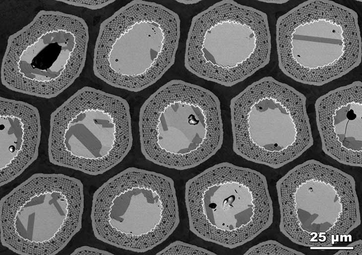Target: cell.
<instances>
[{
	"label": "cell",
	"instance_id": "obj_1",
	"mask_svg": "<svg viewBox=\"0 0 362 255\" xmlns=\"http://www.w3.org/2000/svg\"><path fill=\"white\" fill-rule=\"evenodd\" d=\"M180 36L176 12L155 2L131 1L101 23L94 74L115 88L142 91L173 65Z\"/></svg>",
	"mask_w": 362,
	"mask_h": 255
},
{
	"label": "cell",
	"instance_id": "obj_2",
	"mask_svg": "<svg viewBox=\"0 0 362 255\" xmlns=\"http://www.w3.org/2000/svg\"><path fill=\"white\" fill-rule=\"evenodd\" d=\"M138 124L144 156L170 169L198 166L214 155L223 142L218 98L182 80L167 82L146 100Z\"/></svg>",
	"mask_w": 362,
	"mask_h": 255
},
{
	"label": "cell",
	"instance_id": "obj_3",
	"mask_svg": "<svg viewBox=\"0 0 362 255\" xmlns=\"http://www.w3.org/2000/svg\"><path fill=\"white\" fill-rule=\"evenodd\" d=\"M276 43L280 70L303 84H327L362 61L357 13L334 1L306 0L279 16Z\"/></svg>",
	"mask_w": 362,
	"mask_h": 255
},
{
	"label": "cell",
	"instance_id": "obj_4",
	"mask_svg": "<svg viewBox=\"0 0 362 255\" xmlns=\"http://www.w3.org/2000/svg\"><path fill=\"white\" fill-rule=\"evenodd\" d=\"M89 40L82 18L42 10L9 37L1 64V83L14 92L55 98L81 73Z\"/></svg>",
	"mask_w": 362,
	"mask_h": 255
},
{
	"label": "cell",
	"instance_id": "obj_5",
	"mask_svg": "<svg viewBox=\"0 0 362 255\" xmlns=\"http://www.w3.org/2000/svg\"><path fill=\"white\" fill-rule=\"evenodd\" d=\"M91 220L99 240L134 252L150 251L179 225L174 181L156 172L128 167L95 191Z\"/></svg>",
	"mask_w": 362,
	"mask_h": 255
},
{
	"label": "cell",
	"instance_id": "obj_6",
	"mask_svg": "<svg viewBox=\"0 0 362 255\" xmlns=\"http://www.w3.org/2000/svg\"><path fill=\"white\" fill-rule=\"evenodd\" d=\"M184 198L190 231L229 249L251 241L273 222L265 177L232 163L216 164L189 179Z\"/></svg>",
	"mask_w": 362,
	"mask_h": 255
},
{
	"label": "cell",
	"instance_id": "obj_7",
	"mask_svg": "<svg viewBox=\"0 0 362 255\" xmlns=\"http://www.w3.org/2000/svg\"><path fill=\"white\" fill-rule=\"evenodd\" d=\"M133 142L130 108L123 98L80 88L50 115V161L90 175L120 163Z\"/></svg>",
	"mask_w": 362,
	"mask_h": 255
},
{
	"label": "cell",
	"instance_id": "obj_8",
	"mask_svg": "<svg viewBox=\"0 0 362 255\" xmlns=\"http://www.w3.org/2000/svg\"><path fill=\"white\" fill-rule=\"evenodd\" d=\"M281 232L306 247H331L361 224L354 178L315 159L297 165L276 185Z\"/></svg>",
	"mask_w": 362,
	"mask_h": 255
},
{
	"label": "cell",
	"instance_id": "obj_9",
	"mask_svg": "<svg viewBox=\"0 0 362 255\" xmlns=\"http://www.w3.org/2000/svg\"><path fill=\"white\" fill-rule=\"evenodd\" d=\"M271 51L267 14L234 0H223L192 18L184 63L196 76L229 87L267 65Z\"/></svg>",
	"mask_w": 362,
	"mask_h": 255
},
{
	"label": "cell",
	"instance_id": "obj_10",
	"mask_svg": "<svg viewBox=\"0 0 362 255\" xmlns=\"http://www.w3.org/2000/svg\"><path fill=\"white\" fill-rule=\"evenodd\" d=\"M305 96L271 76L247 86L230 102L234 152L251 162L278 168L313 145Z\"/></svg>",
	"mask_w": 362,
	"mask_h": 255
},
{
	"label": "cell",
	"instance_id": "obj_11",
	"mask_svg": "<svg viewBox=\"0 0 362 255\" xmlns=\"http://www.w3.org/2000/svg\"><path fill=\"white\" fill-rule=\"evenodd\" d=\"M84 207L79 179L34 174L0 200L1 243L19 255H56L81 229Z\"/></svg>",
	"mask_w": 362,
	"mask_h": 255
},
{
	"label": "cell",
	"instance_id": "obj_12",
	"mask_svg": "<svg viewBox=\"0 0 362 255\" xmlns=\"http://www.w3.org/2000/svg\"><path fill=\"white\" fill-rule=\"evenodd\" d=\"M322 149L347 165L362 166V83L356 81L319 97L315 105Z\"/></svg>",
	"mask_w": 362,
	"mask_h": 255
},
{
	"label": "cell",
	"instance_id": "obj_13",
	"mask_svg": "<svg viewBox=\"0 0 362 255\" xmlns=\"http://www.w3.org/2000/svg\"><path fill=\"white\" fill-rule=\"evenodd\" d=\"M41 126L38 109L0 97V186L20 175L37 158Z\"/></svg>",
	"mask_w": 362,
	"mask_h": 255
},
{
	"label": "cell",
	"instance_id": "obj_14",
	"mask_svg": "<svg viewBox=\"0 0 362 255\" xmlns=\"http://www.w3.org/2000/svg\"><path fill=\"white\" fill-rule=\"evenodd\" d=\"M244 255H302L304 254L272 240L259 243L249 248Z\"/></svg>",
	"mask_w": 362,
	"mask_h": 255
},
{
	"label": "cell",
	"instance_id": "obj_15",
	"mask_svg": "<svg viewBox=\"0 0 362 255\" xmlns=\"http://www.w3.org/2000/svg\"><path fill=\"white\" fill-rule=\"evenodd\" d=\"M157 255H216L207 249L181 241H176L158 252Z\"/></svg>",
	"mask_w": 362,
	"mask_h": 255
},
{
	"label": "cell",
	"instance_id": "obj_16",
	"mask_svg": "<svg viewBox=\"0 0 362 255\" xmlns=\"http://www.w3.org/2000/svg\"><path fill=\"white\" fill-rule=\"evenodd\" d=\"M63 2L65 4L77 7H80L88 8L91 10H97L103 8L113 2L116 0H57Z\"/></svg>",
	"mask_w": 362,
	"mask_h": 255
},
{
	"label": "cell",
	"instance_id": "obj_17",
	"mask_svg": "<svg viewBox=\"0 0 362 255\" xmlns=\"http://www.w3.org/2000/svg\"><path fill=\"white\" fill-rule=\"evenodd\" d=\"M335 255H362V241L358 240L342 247L335 252Z\"/></svg>",
	"mask_w": 362,
	"mask_h": 255
},
{
	"label": "cell",
	"instance_id": "obj_18",
	"mask_svg": "<svg viewBox=\"0 0 362 255\" xmlns=\"http://www.w3.org/2000/svg\"><path fill=\"white\" fill-rule=\"evenodd\" d=\"M71 255H113L107 251L101 250L95 247L83 246L75 249Z\"/></svg>",
	"mask_w": 362,
	"mask_h": 255
},
{
	"label": "cell",
	"instance_id": "obj_19",
	"mask_svg": "<svg viewBox=\"0 0 362 255\" xmlns=\"http://www.w3.org/2000/svg\"><path fill=\"white\" fill-rule=\"evenodd\" d=\"M261 2L268 3H274V4H283L288 2L289 0H258Z\"/></svg>",
	"mask_w": 362,
	"mask_h": 255
},
{
	"label": "cell",
	"instance_id": "obj_20",
	"mask_svg": "<svg viewBox=\"0 0 362 255\" xmlns=\"http://www.w3.org/2000/svg\"><path fill=\"white\" fill-rule=\"evenodd\" d=\"M178 2L185 5L193 4L198 3L201 0H176Z\"/></svg>",
	"mask_w": 362,
	"mask_h": 255
}]
</instances>
